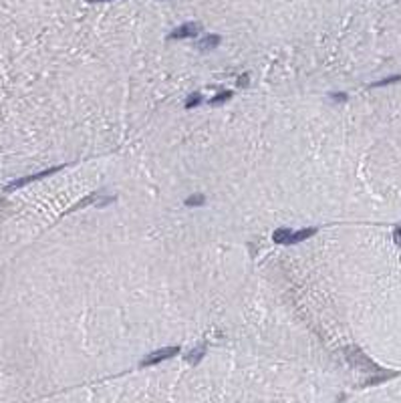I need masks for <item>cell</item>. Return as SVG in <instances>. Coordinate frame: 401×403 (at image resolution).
Segmentation results:
<instances>
[{
	"mask_svg": "<svg viewBox=\"0 0 401 403\" xmlns=\"http://www.w3.org/2000/svg\"><path fill=\"white\" fill-rule=\"evenodd\" d=\"M179 353V347H164V349H158L153 353H149L143 361H141V367H149V365H156V363H162L166 359H172Z\"/></svg>",
	"mask_w": 401,
	"mask_h": 403,
	"instance_id": "6da1fadb",
	"label": "cell"
},
{
	"mask_svg": "<svg viewBox=\"0 0 401 403\" xmlns=\"http://www.w3.org/2000/svg\"><path fill=\"white\" fill-rule=\"evenodd\" d=\"M204 355H206V345H198V347H194L192 351H188L186 359H188L192 365H196V363H200V359H204Z\"/></svg>",
	"mask_w": 401,
	"mask_h": 403,
	"instance_id": "8992f818",
	"label": "cell"
},
{
	"mask_svg": "<svg viewBox=\"0 0 401 403\" xmlns=\"http://www.w3.org/2000/svg\"><path fill=\"white\" fill-rule=\"evenodd\" d=\"M313 234H317V228H304V230L292 232V236H290V240H288V246H292V244H298V242H302V240L311 238Z\"/></svg>",
	"mask_w": 401,
	"mask_h": 403,
	"instance_id": "5b68a950",
	"label": "cell"
},
{
	"mask_svg": "<svg viewBox=\"0 0 401 403\" xmlns=\"http://www.w3.org/2000/svg\"><path fill=\"white\" fill-rule=\"evenodd\" d=\"M91 2H109V0H91Z\"/></svg>",
	"mask_w": 401,
	"mask_h": 403,
	"instance_id": "9a60e30c",
	"label": "cell"
},
{
	"mask_svg": "<svg viewBox=\"0 0 401 403\" xmlns=\"http://www.w3.org/2000/svg\"><path fill=\"white\" fill-rule=\"evenodd\" d=\"M198 33H200V26L196 22H186L170 33V39H188V37H196Z\"/></svg>",
	"mask_w": 401,
	"mask_h": 403,
	"instance_id": "3957f363",
	"label": "cell"
},
{
	"mask_svg": "<svg viewBox=\"0 0 401 403\" xmlns=\"http://www.w3.org/2000/svg\"><path fill=\"white\" fill-rule=\"evenodd\" d=\"M200 101H202V95H200V93H192V95L186 99V109H192V107L200 105Z\"/></svg>",
	"mask_w": 401,
	"mask_h": 403,
	"instance_id": "30bf717a",
	"label": "cell"
},
{
	"mask_svg": "<svg viewBox=\"0 0 401 403\" xmlns=\"http://www.w3.org/2000/svg\"><path fill=\"white\" fill-rule=\"evenodd\" d=\"M331 99H333V101H339V103H343V101H347V99H349V95H347V93H331Z\"/></svg>",
	"mask_w": 401,
	"mask_h": 403,
	"instance_id": "7c38bea8",
	"label": "cell"
},
{
	"mask_svg": "<svg viewBox=\"0 0 401 403\" xmlns=\"http://www.w3.org/2000/svg\"><path fill=\"white\" fill-rule=\"evenodd\" d=\"M206 204V198L202 196V194H194V196H190L188 200H186V206H190V208H200V206H204Z\"/></svg>",
	"mask_w": 401,
	"mask_h": 403,
	"instance_id": "ba28073f",
	"label": "cell"
},
{
	"mask_svg": "<svg viewBox=\"0 0 401 403\" xmlns=\"http://www.w3.org/2000/svg\"><path fill=\"white\" fill-rule=\"evenodd\" d=\"M218 45H220V37H218V35H208V37L200 39L196 47H198L202 53H208V51H214Z\"/></svg>",
	"mask_w": 401,
	"mask_h": 403,
	"instance_id": "277c9868",
	"label": "cell"
},
{
	"mask_svg": "<svg viewBox=\"0 0 401 403\" xmlns=\"http://www.w3.org/2000/svg\"><path fill=\"white\" fill-rule=\"evenodd\" d=\"M230 97H232V91H222V93H218L210 103L212 105H220V103H224V101H228Z\"/></svg>",
	"mask_w": 401,
	"mask_h": 403,
	"instance_id": "8fae6325",
	"label": "cell"
},
{
	"mask_svg": "<svg viewBox=\"0 0 401 403\" xmlns=\"http://www.w3.org/2000/svg\"><path fill=\"white\" fill-rule=\"evenodd\" d=\"M58 170H60V166H58V168H51V170H45V172L33 173V175H26V177H20V179H16L14 183L6 185V188H4V192H12V190H18L20 185H26V183H30V181H39V179H45V177H49V175L57 173Z\"/></svg>",
	"mask_w": 401,
	"mask_h": 403,
	"instance_id": "7a4b0ae2",
	"label": "cell"
},
{
	"mask_svg": "<svg viewBox=\"0 0 401 403\" xmlns=\"http://www.w3.org/2000/svg\"><path fill=\"white\" fill-rule=\"evenodd\" d=\"M290 236H292V230H290V228H279V230L272 234V240H274L276 244H285V246H288Z\"/></svg>",
	"mask_w": 401,
	"mask_h": 403,
	"instance_id": "52a82bcc",
	"label": "cell"
},
{
	"mask_svg": "<svg viewBox=\"0 0 401 403\" xmlns=\"http://www.w3.org/2000/svg\"><path fill=\"white\" fill-rule=\"evenodd\" d=\"M111 202H115V196H109L107 200H101V202H97V206H99V208H105V206H107V204H111Z\"/></svg>",
	"mask_w": 401,
	"mask_h": 403,
	"instance_id": "5bb4252c",
	"label": "cell"
},
{
	"mask_svg": "<svg viewBox=\"0 0 401 403\" xmlns=\"http://www.w3.org/2000/svg\"><path fill=\"white\" fill-rule=\"evenodd\" d=\"M248 81H250V77H248L246 73H244V75H240V77H238V87H246V85H248Z\"/></svg>",
	"mask_w": 401,
	"mask_h": 403,
	"instance_id": "4fadbf2b",
	"label": "cell"
},
{
	"mask_svg": "<svg viewBox=\"0 0 401 403\" xmlns=\"http://www.w3.org/2000/svg\"><path fill=\"white\" fill-rule=\"evenodd\" d=\"M95 202H97V194H91V196H87L85 200H81L79 204H75V206L69 210V214H71V212H77V210H81V208H85V206H89V204H95Z\"/></svg>",
	"mask_w": 401,
	"mask_h": 403,
	"instance_id": "9c48e42d",
	"label": "cell"
}]
</instances>
